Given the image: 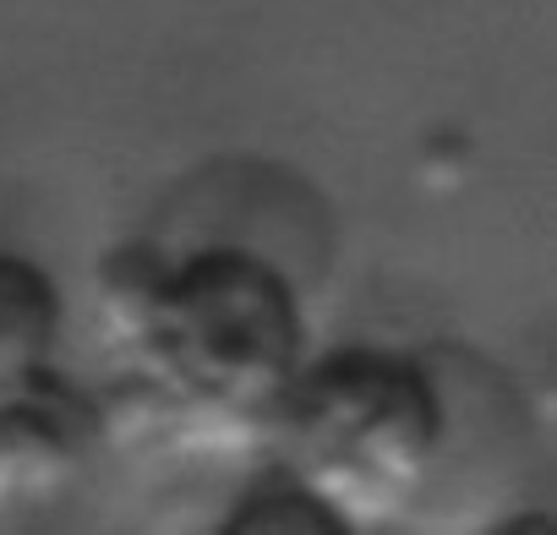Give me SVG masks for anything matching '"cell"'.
<instances>
[{
    "label": "cell",
    "mask_w": 557,
    "mask_h": 535,
    "mask_svg": "<svg viewBox=\"0 0 557 535\" xmlns=\"http://www.w3.org/2000/svg\"><path fill=\"white\" fill-rule=\"evenodd\" d=\"M285 443L290 470L329 513L372 524L394 519L432 475L443 410L410 361L345 350L290 388Z\"/></svg>",
    "instance_id": "cell-1"
},
{
    "label": "cell",
    "mask_w": 557,
    "mask_h": 535,
    "mask_svg": "<svg viewBox=\"0 0 557 535\" xmlns=\"http://www.w3.org/2000/svg\"><path fill=\"white\" fill-rule=\"evenodd\" d=\"M61 339V296L45 268L0 251V415H12L45 377Z\"/></svg>",
    "instance_id": "cell-2"
}]
</instances>
